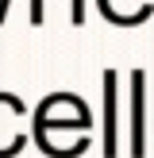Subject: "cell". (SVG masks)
Instances as JSON below:
<instances>
[{
	"instance_id": "6da1fadb",
	"label": "cell",
	"mask_w": 154,
	"mask_h": 158,
	"mask_svg": "<svg viewBox=\"0 0 154 158\" xmlns=\"http://www.w3.org/2000/svg\"><path fill=\"white\" fill-rule=\"evenodd\" d=\"M89 131H92V112L77 93H50L35 108L31 135L50 158H77L89 151Z\"/></svg>"
},
{
	"instance_id": "7a4b0ae2",
	"label": "cell",
	"mask_w": 154,
	"mask_h": 158,
	"mask_svg": "<svg viewBox=\"0 0 154 158\" xmlns=\"http://www.w3.org/2000/svg\"><path fill=\"white\" fill-rule=\"evenodd\" d=\"M27 104H23L15 93L0 89V158H15L27 147Z\"/></svg>"
},
{
	"instance_id": "3957f363",
	"label": "cell",
	"mask_w": 154,
	"mask_h": 158,
	"mask_svg": "<svg viewBox=\"0 0 154 158\" xmlns=\"http://www.w3.org/2000/svg\"><path fill=\"white\" fill-rule=\"evenodd\" d=\"M96 8L116 27H135L154 15V0H96Z\"/></svg>"
},
{
	"instance_id": "277c9868",
	"label": "cell",
	"mask_w": 154,
	"mask_h": 158,
	"mask_svg": "<svg viewBox=\"0 0 154 158\" xmlns=\"http://www.w3.org/2000/svg\"><path fill=\"white\" fill-rule=\"evenodd\" d=\"M143 97H146V73L143 69H135L131 73V120H127V131H131V147H127V154H135V158H143V143H146V135H143Z\"/></svg>"
},
{
	"instance_id": "5b68a950",
	"label": "cell",
	"mask_w": 154,
	"mask_h": 158,
	"mask_svg": "<svg viewBox=\"0 0 154 158\" xmlns=\"http://www.w3.org/2000/svg\"><path fill=\"white\" fill-rule=\"evenodd\" d=\"M116 81H120V73L108 69L104 73V154L108 158L120 154V120H116V97H120V89H116Z\"/></svg>"
},
{
	"instance_id": "8992f818",
	"label": "cell",
	"mask_w": 154,
	"mask_h": 158,
	"mask_svg": "<svg viewBox=\"0 0 154 158\" xmlns=\"http://www.w3.org/2000/svg\"><path fill=\"white\" fill-rule=\"evenodd\" d=\"M69 19H73V27L85 23V0H69Z\"/></svg>"
},
{
	"instance_id": "52a82bcc",
	"label": "cell",
	"mask_w": 154,
	"mask_h": 158,
	"mask_svg": "<svg viewBox=\"0 0 154 158\" xmlns=\"http://www.w3.org/2000/svg\"><path fill=\"white\" fill-rule=\"evenodd\" d=\"M46 15V0H31V23H43Z\"/></svg>"
}]
</instances>
